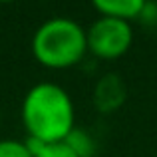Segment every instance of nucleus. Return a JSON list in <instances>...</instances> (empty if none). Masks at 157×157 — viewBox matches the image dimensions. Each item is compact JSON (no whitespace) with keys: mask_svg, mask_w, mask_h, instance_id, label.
<instances>
[{"mask_svg":"<svg viewBox=\"0 0 157 157\" xmlns=\"http://www.w3.org/2000/svg\"><path fill=\"white\" fill-rule=\"evenodd\" d=\"M20 117L28 139L58 143L64 141L76 127V105L62 86L54 82H38L24 96Z\"/></svg>","mask_w":157,"mask_h":157,"instance_id":"obj_1","label":"nucleus"},{"mask_svg":"<svg viewBox=\"0 0 157 157\" xmlns=\"http://www.w3.org/2000/svg\"><path fill=\"white\" fill-rule=\"evenodd\" d=\"M32 54L44 68H74L88 54L86 28L68 16H52L32 34Z\"/></svg>","mask_w":157,"mask_h":157,"instance_id":"obj_2","label":"nucleus"},{"mask_svg":"<svg viewBox=\"0 0 157 157\" xmlns=\"http://www.w3.org/2000/svg\"><path fill=\"white\" fill-rule=\"evenodd\" d=\"M0 157H34L26 141L0 139Z\"/></svg>","mask_w":157,"mask_h":157,"instance_id":"obj_8","label":"nucleus"},{"mask_svg":"<svg viewBox=\"0 0 157 157\" xmlns=\"http://www.w3.org/2000/svg\"><path fill=\"white\" fill-rule=\"evenodd\" d=\"M125 100H127L125 82H123V78L119 74H113V72L104 74L96 82V86L92 90L94 107L104 115L117 111L119 107L125 104Z\"/></svg>","mask_w":157,"mask_h":157,"instance_id":"obj_4","label":"nucleus"},{"mask_svg":"<svg viewBox=\"0 0 157 157\" xmlns=\"http://www.w3.org/2000/svg\"><path fill=\"white\" fill-rule=\"evenodd\" d=\"M143 24H149V26H155L157 24V2H151V0H147L145 8L141 10V14H139V18Z\"/></svg>","mask_w":157,"mask_h":157,"instance_id":"obj_9","label":"nucleus"},{"mask_svg":"<svg viewBox=\"0 0 157 157\" xmlns=\"http://www.w3.org/2000/svg\"><path fill=\"white\" fill-rule=\"evenodd\" d=\"M64 143L74 151L78 157H96L98 153V141L88 129L84 127H74L70 135L64 139Z\"/></svg>","mask_w":157,"mask_h":157,"instance_id":"obj_6","label":"nucleus"},{"mask_svg":"<svg viewBox=\"0 0 157 157\" xmlns=\"http://www.w3.org/2000/svg\"><path fill=\"white\" fill-rule=\"evenodd\" d=\"M0 2H12V0H0Z\"/></svg>","mask_w":157,"mask_h":157,"instance_id":"obj_10","label":"nucleus"},{"mask_svg":"<svg viewBox=\"0 0 157 157\" xmlns=\"http://www.w3.org/2000/svg\"><path fill=\"white\" fill-rule=\"evenodd\" d=\"M26 143L34 157H78L64 141L40 143V141H34V139H26Z\"/></svg>","mask_w":157,"mask_h":157,"instance_id":"obj_7","label":"nucleus"},{"mask_svg":"<svg viewBox=\"0 0 157 157\" xmlns=\"http://www.w3.org/2000/svg\"><path fill=\"white\" fill-rule=\"evenodd\" d=\"M90 2L100 12V16L119 18V20L131 22V20L139 18L147 0H90Z\"/></svg>","mask_w":157,"mask_h":157,"instance_id":"obj_5","label":"nucleus"},{"mask_svg":"<svg viewBox=\"0 0 157 157\" xmlns=\"http://www.w3.org/2000/svg\"><path fill=\"white\" fill-rule=\"evenodd\" d=\"M86 38L88 54L98 60H117L129 52L133 44V28L127 20L100 16L86 28Z\"/></svg>","mask_w":157,"mask_h":157,"instance_id":"obj_3","label":"nucleus"}]
</instances>
